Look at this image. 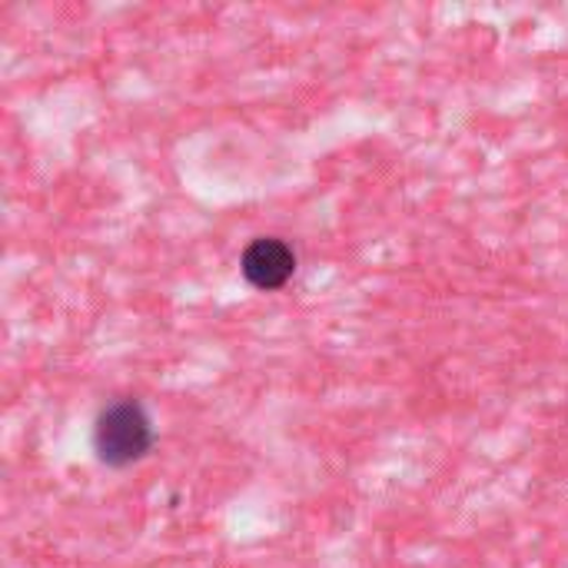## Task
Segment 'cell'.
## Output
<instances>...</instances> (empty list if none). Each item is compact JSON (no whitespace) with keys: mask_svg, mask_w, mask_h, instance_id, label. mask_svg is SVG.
I'll return each instance as SVG.
<instances>
[{"mask_svg":"<svg viewBox=\"0 0 568 568\" xmlns=\"http://www.w3.org/2000/svg\"><path fill=\"white\" fill-rule=\"evenodd\" d=\"M153 446V423L133 399L110 403L93 426V453L103 466L123 469L140 463Z\"/></svg>","mask_w":568,"mask_h":568,"instance_id":"6da1fadb","label":"cell"},{"mask_svg":"<svg viewBox=\"0 0 568 568\" xmlns=\"http://www.w3.org/2000/svg\"><path fill=\"white\" fill-rule=\"evenodd\" d=\"M240 270H243V280L253 290L273 293V290H283L293 280V273H296V253L280 236H260V240H253L243 250Z\"/></svg>","mask_w":568,"mask_h":568,"instance_id":"7a4b0ae2","label":"cell"}]
</instances>
